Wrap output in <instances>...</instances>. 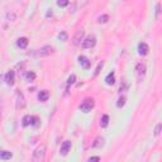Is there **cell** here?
<instances>
[{
  "label": "cell",
  "instance_id": "1",
  "mask_svg": "<svg viewBox=\"0 0 162 162\" xmlns=\"http://www.w3.org/2000/svg\"><path fill=\"white\" fill-rule=\"evenodd\" d=\"M44 158H46V146L41 144L33 151L32 162H44Z\"/></svg>",
  "mask_w": 162,
  "mask_h": 162
},
{
  "label": "cell",
  "instance_id": "2",
  "mask_svg": "<svg viewBox=\"0 0 162 162\" xmlns=\"http://www.w3.org/2000/svg\"><path fill=\"white\" fill-rule=\"evenodd\" d=\"M92 108H94V100H92V99H85V100L80 104V109H81V112H84V113H89Z\"/></svg>",
  "mask_w": 162,
  "mask_h": 162
},
{
  "label": "cell",
  "instance_id": "3",
  "mask_svg": "<svg viewBox=\"0 0 162 162\" xmlns=\"http://www.w3.org/2000/svg\"><path fill=\"white\" fill-rule=\"evenodd\" d=\"M51 53H53V48L51 46H44V47L41 48V50L36 51L37 57H46V56H50Z\"/></svg>",
  "mask_w": 162,
  "mask_h": 162
},
{
  "label": "cell",
  "instance_id": "4",
  "mask_svg": "<svg viewBox=\"0 0 162 162\" xmlns=\"http://www.w3.org/2000/svg\"><path fill=\"white\" fill-rule=\"evenodd\" d=\"M96 44V38L94 36H89L82 41V47L84 48H92Z\"/></svg>",
  "mask_w": 162,
  "mask_h": 162
},
{
  "label": "cell",
  "instance_id": "5",
  "mask_svg": "<svg viewBox=\"0 0 162 162\" xmlns=\"http://www.w3.org/2000/svg\"><path fill=\"white\" fill-rule=\"evenodd\" d=\"M17 108L18 109H23L26 108V99H24V95L20 91H17Z\"/></svg>",
  "mask_w": 162,
  "mask_h": 162
},
{
  "label": "cell",
  "instance_id": "6",
  "mask_svg": "<svg viewBox=\"0 0 162 162\" xmlns=\"http://www.w3.org/2000/svg\"><path fill=\"white\" fill-rule=\"evenodd\" d=\"M5 82L8 85H14V82H15V72L14 71H8L6 72V75H5Z\"/></svg>",
  "mask_w": 162,
  "mask_h": 162
},
{
  "label": "cell",
  "instance_id": "7",
  "mask_svg": "<svg viewBox=\"0 0 162 162\" xmlns=\"http://www.w3.org/2000/svg\"><path fill=\"white\" fill-rule=\"evenodd\" d=\"M84 34H85L84 29H79L76 32V34H75V37H74V44L75 46H79V44L81 43L82 38H84Z\"/></svg>",
  "mask_w": 162,
  "mask_h": 162
},
{
  "label": "cell",
  "instance_id": "8",
  "mask_svg": "<svg viewBox=\"0 0 162 162\" xmlns=\"http://www.w3.org/2000/svg\"><path fill=\"white\" fill-rule=\"evenodd\" d=\"M70 150H71V142H70V141H66V142L62 143L60 153L62 154V156H66V154L70 152Z\"/></svg>",
  "mask_w": 162,
  "mask_h": 162
},
{
  "label": "cell",
  "instance_id": "9",
  "mask_svg": "<svg viewBox=\"0 0 162 162\" xmlns=\"http://www.w3.org/2000/svg\"><path fill=\"white\" fill-rule=\"evenodd\" d=\"M148 51H150V47H148L147 43L141 42L138 44V53L141 54V56H146V54H148Z\"/></svg>",
  "mask_w": 162,
  "mask_h": 162
},
{
  "label": "cell",
  "instance_id": "10",
  "mask_svg": "<svg viewBox=\"0 0 162 162\" xmlns=\"http://www.w3.org/2000/svg\"><path fill=\"white\" fill-rule=\"evenodd\" d=\"M79 61H80V63H81V66L85 68V70H89L91 66V62L89 61V58L88 57H85V56H80L79 57Z\"/></svg>",
  "mask_w": 162,
  "mask_h": 162
},
{
  "label": "cell",
  "instance_id": "11",
  "mask_svg": "<svg viewBox=\"0 0 162 162\" xmlns=\"http://www.w3.org/2000/svg\"><path fill=\"white\" fill-rule=\"evenodd\" d=\"M17 46H18L19 48H22V50L27 48V46H28V38H26V37L18 38V41H17Z\"/></svg>",
  "mask_w": 162,
  "mask_h": 162
},
{
  "label": "cell",
  "instance_id": "12",
  "mask_svg": "<svg viewBox=\"0 0 162 162\" xmlns=\"http://www.w3.org/2000/svg\"><path fill=\"white\" fill-rule=\"evenodd\" d=\"M48 96H50L48 91L47 90H42V91H39V94H38V100L44 103V101L48 100Z\"/></svg>",
  "mask_w": 162,
  "mask_h": 162
},
{
  "label": "cell",
  "instance_id": "13",
  "mask_svg": "<svg viewBox=\"0 0 162 162\" xmlns=\"http://www.w3.org/2000/svg\"><path fill=\"white\" fill-rule=\"evenodd\" d=\"M12 152H9V151H0V160H10L12 158Z\"/></svg>",
  "mask_w": 162,
  "mask_h": 162
},
{
  "label": "cell",
  "instance_id": "14",
  "mask_svg": "<svg viewBox=\"0 0 162 162\" xmlns=\"http://www.w3.org/2000/svg\"><path fill=\"white\" fill-rule=\"evenodd\" d=\"M105 82H106V85H113L115 82V76H114V72H110V74L106 76L105 79Z\"/></svg>",
  "mask_w": 162,
  "mask_h": 162
},
{
  "label": "cell",
  "instance_id": "15",
  "mask_svg": "<svg viewBox=\"0 0 162 162\" xmlns=\"http://www.w3.org/2000/svg\"><path fill=\"white\" fill-rule=\"evenodd\" d=\"M103 144H104V138L98 137V138L95 139V142L92 143V147L94 148H100V147H103Z\"/></svg>",
  "mask_w": 162,
  "mask_h": 162
},
{
  "label": "cell",
  "instance_id": "16",
  "mask_svg": "<svg viewBox=\"0 0 162 162\" xmlns=\"http://www.w3.org/2000/svg\"><path fill=\"white\" fill-rule=\"evenodd\" d=\"M136 68H137L138 75H144V74H146V65H144V63H138Z\"/></svg>",
  "mask_w": 162,
  "mask_h": 162
},
{
  "label": "cell",
  "instance_id": "17",
  "mask_svg": "<svg viewBox=\"0 0 162 162\" xmlns=\"http://www.w3.org/2000/svg\"><path fill=\"white\" fill-rule=\"evenodd\" d=\"M108 124H109V115L104 114V115L101 117V120H100V125L103 127V128H105V127H108Z\"/></svg>",
  "mask_w": 162,
  "mask_h": 162
},
{
  "label": "cell",
  "instance_id": "18",
  "mask_svg": "<svg viewBox=\"0 0 162 162\" xmlns=\"http://www.w3.org/2000/svg\"><path fill=\"white\" fill-rule=\"evenodd\" d=\"M30 123H32V117H30V115H26V117H24V118H23V123H22L23 127H28Z\"/></svg>",
  "mask_w": 162,
  "mask_h": 162
},
{
  "label": "cell",
  "instance_id": "19",
  "mask_svg": "<svg viewBox=\"0 0 162 162\" xmlns=\"http://www.w3.org/2000/svg\"><path fill=\"white\" fill-rule=\"evenodd\" d=\"M124 104H125V98H124V96H120L118 99V103H117V106H118V108H122V106H124Z\"/></svg>",
  "mask_w": 162,
  "mask_h": 162
},
{
  "label": "cell",
  "instance_id": "20",
  "mask_svg": "<svg viewBox=\"0 0 162 162\" xmlns=\"http://www.w3.org/2000/svg\"><path fill=\"white\" fill-rule=\"evenodd\" d=\"M26 77H27V80L28 81H33L34 79H36V74H34V72H27V75H26Z\"/></svg>",
  "mask_w": 162,
  "mask_h": 162
},
{
  "label": "cell",
  "instance_id": "21",
  "mask_svg": "<svg viewBox=\"0 0 162 162\" xmlns=\"http://www.w3.org/2000/svg\"><path fill=\"white\" fill-rule=\"evenodd\" d=\"M58 38H60V41H62V42H66L67 41V33L66 32H61L60 34H58Z\"/></svg>",
  "mask_w": 162,
  "mask_h": 162
},
{
  "label": "cell",
  "instance_id": "22",
  "mask_svg": "<svg viewBox=\"0 0 162 162\" xmlns=\"http://www.w3.org/2000/svg\"><path fill=\"white\" fill-rule=\"evenodd\" d=\"M161 128H162V124L158 123L156 125V129H154V136H156V137H158L161 134Z\"/></svg>",
  "mask_w": 162,
  "mask_h": 162
},
{
  "label": "cell",
  "instance_id": "23",
  "mask_svg": "<svg viewBox=\"0 0 162 162\" xmlns=\"http://www.w3.org/2000/svg\"><path fill=\"white\" fill-rule=\"evenodd\" d=\"M30 124H32L33 127H38L39 125V119L37 118V117H32V123Z\"/></svg>",
  "mask_w": 162,
  "mask_h": 162
},
{
  "label": "cell",
  "instance_id": "24",
  "mask_svg": "<svg viewBox=\"0 0 162 162\" xmlns=\"http://www.w3.org/2000/svg\"><path fill=\"white\" fill-rule=\"evenodd\" d=\"M108 19H109L108 15H101V17H99V20H98V22H99V23H106V22H108Z\"/></svg>",
  "mask_w": 162,
  "mask_h": 162
},
{
  "label": "cell",
  "instance_id": "25",
  "mask_svg": "<svg viewBox=\"0 0 162 162\" xmlns=\"http://www.w3.org/2000/svg\"><path fill=\"white\" fill-rule=\"evenodd\" d=\"M75 80H76V76H75V75H71V76L67 79V85L70 86L71 84H74V82H75Z\"/></svg>",
  "mask_w": 162,
  "mask_h": 162
},
{
  "label": "cell",
  "instance_id": "26",
  "mask_svg": "<svg viewBox=\"0 0 162 162\" xmlns=\"http://www.w3.org/2000/svg\"><path fill=\"white\" fill-rule=\"evenodd\" d=\"M99 161H100V158H99L98 156H95V157H90V158H89L88 162H99Z\"/></svg>",
  "mask_w": 162,
  "mask_h": 162
},
{
  "label": "cell",
  "instance_id": "27",
  "mask_svg": "<svg viewBox=\"0 0 162 162\" xmlns=\"http://www.w3.org/2000/svg\"><path fill=\"white\" fill-rule=\"evenodd\" d=\"M68 4H70L68 1H61V0H60V1H57V5H58V6H66V5H68Z\"/></svg>",
  "mask_w": 162,
  "mask_h": 162
},
{
  "label": "cell",
  "instance_id": "28",
  "mask_svg": "<svg viewBox=\"0 0 162 162\" xmlns=\"http://www.w3.org/2000/svg\"><path fill=\"white\" fill-rule=\"evenodd\" d=\"M103 67V62H100V63L98 65V67H96V71H95V75H98L99 74V71H100V68Z\"/></svg>",
  "mask_w": 162,
  "mask_h": 162
},
{
  "label": "cell",
  "instance_id": "29",
  "mask_svg": "<svg viewBox=\"0 0 162 162\" xmlns=\"http://www.w3.org/2000/svg\"><path fill=\"white\" fill-rule=\"evenodd\" d=\"M158 14H160V4H157V8H156V18L158 17Z\"/></svg>",
  "mask_w": 162,
  "mask_h": 162
},
{
  "label": "cell",
  "instance_id": "30",
  "mask_svg": "<svg viewBox=\"0 0 162 162\" xmlns=\"http://www.w3.org/2000/svg\"><path fill=\"white\" fill-rule=\"evenodd\" d=\"M0 110H1V109H0ZM0 114H1V112H0Z\"/></svg>",
  "mask_w": 162,
  "mask_h": 162
}]
</instances>
